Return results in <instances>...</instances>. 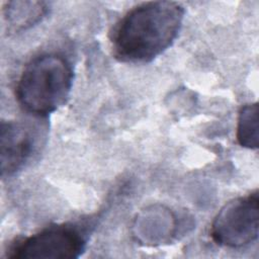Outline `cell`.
I'll return each instance as SVG.
<instances>
[{"mask_svg": "<svg viewBox=\"0 0 259 259\" xmlns=\"http://www.w3.org/2000/svg\"><path fill=\"white\" fill-rule=\"evenodd\" d=\"M183 18V6L173 1H151L134 7L113 29L114 57L134 64L153 61L172 46Z\"/></svg>", "mask_w": 259, "mask_h": 259, "instance_id": "cell-1", "label": "cell"}, {"mask_svg": "<svg viewBox=\"0 0 259 259\" xmlns=\"http://www.w3.org/2000/svg\"><path fill=\"white\" fill-rule=\"evenodd\" d=\"M72 84L73 70L66 59L56 54L41 55L21 73L16 98L26 112L47 116L66 103Z\"/></svg>", "mask_w": 259, "mask_h": 259, "instance_id": "cell-2", "label": "cell"}, {"mask_svg": "<svg viewBox=\"0 0 259 259\" xmlns=\"http://www.w3.org/2000/svg\"><path fill=\"white\" fill-rule=\"evenodd\" d=\"M259 199L257 192L227 202L212 221L210 236L224 247L241 248L258 237Z\"/></svg>", "mask_w": 259, "mask_h": 259, "instance_id": "cell-3", "label": "cell"}, {"mask_svg": "<svg viewBox=\"0 0 259 259\" xmlns=\"http://www.w3.org/2000/svg\"><path fill=\"white\" fill-rule=\"evenodd\" d=\"M82 233L69 225L46 228L13 244L7 254L14 259L78 258L85 250Z\"/></svg>", "mask_w": 259, "mask_h": 259, "instance_id": "cell-4", "label": "cell"}, {"mask_svg": "<svg viewBox=\"0 0 259 259\" xmlns=\"http://www.w3.org/2000/svg\"><path fill=\"white\" fill-rule=\"evenodd\" d=\"M35 135L28 124L8 120L1 122L0 168L1 175L10 176L19 171L35 149Z\"/></svg>", "mask_w": 259, "mask_h": 259, "instance_id": "cell-5", "label": "cell"}, {"mask_svg": "<svg viewBox=\"0 0 259 259\" xmlns=\"http://www.w3.org/2000/svg\"><path fill=\"white\" fill-rule=\"evenodd\" d=\"M4 18L10 29L20 31L38 23L48 13L42 1H10L3 8Z\"/></svg>", "mask_w": 259, "mask_h": 259, "instance_id": "cell-6", "label": "cell"}, {"mask_svg": "<svg viewBox=\"0 0 259 259\" xmlns=\"http://www.w3.org/2000/svg\"><path fill=\"white\" fill-rule=\"evenodd\" d=\"M259 118L258 104L244 105L238 116L237 140L238 143L248 149H257L259 145Z\"/></svg>", "mask_w": 259, "mask_h": 259, "instance_id": "cell-7", "label": "cell"}]
</instances>
